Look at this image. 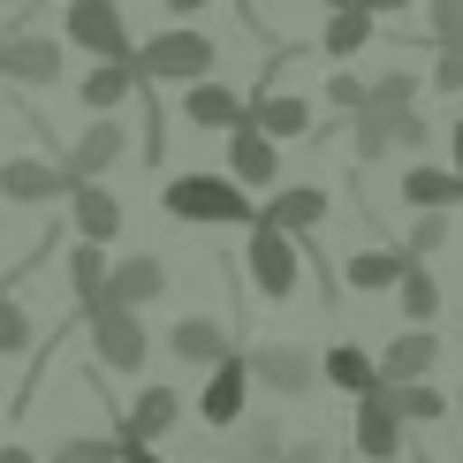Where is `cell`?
I'll list each match as a JSON object with an SVG mask.
<instances>
[{"label": "cell", "instance_id": "6da1fadb", "mask_svg": "<svg viewBox=\"0 0 463 463\" xmlns=\"http://www.w3.org/2000/svg\"><path fill=\"white\" fill-rule=\"evenodd\" d=\"M213 61H221V46L205 31H160V38H145L137 53H129V69H137V84H213Z\"/></svg>", "mask_w": 463, "mask_h": 463}, {"label": "cell", "instance_id": "7a4b0ae2", "mask_svg": "<svg viewBox=\"0 0 463 463\" xmlns=\"http://www.w3.org/2000/svg\"><path fill=\"white\" fill-rule=\"evenodd\" d=\"M167 213L198 221V228H259L250 190H236L228 175H175V183H167Z\"/></svg>", "mask_w": 463, "mask_h": 463}, {"label": "cell", "instance_id": "3957f363", "mask_svg": "<svg viewBox=\"0 0 463 463\" xmlns=\"http://www.w3.org/2000/svg\"><path fill=\"white\" fill-rule=\"evenodd\" d=\"M243 266H250V281L266 288V297H297V281H304V259H297V243L274 236V228H250V243H243Z\"/></svg>", "mask_w": 463, "mask_h": 463}, {"label": "cell", "instance_id": "277c9868", "mask_svg": "<svg viewBox=\"0 0 463 463\" xmlns=\"http://www.w3.org/2000/svg\"><path fill=\"white\" fill-rule=\"evenodd\" d=\"M69 38H76V46H91L99 61H129V53H137L114 0H69Z\"/></svg>", "mask_w": 463, "mask_h": 463}, {"label": "cell", "instance_id": "5b68a950", "mask_svg": "<svg viewBox=\"0 0 463 463\" xmlns=\"http://www.w3.org/2000/svg\"><path fill=\"white\" fill-rule=\"evenodd\" d=\"M91 350H99V364L107 373H137L145 364V319L137 312H91Z\"/></svg>", "mask_w": 463, "mask_h": 463}, {"label": "cell", "instance_id": "8992f818", "mask_svg": "<svg viewBox=\"0 0 463 463\" xmlns=\"http://www.w3.org/2000/svg\"><path fill=\"white\" fill-rule=\"evenodd\" d=\"M326 221V190L319 183H288V190H274V198L259 205V228H274V236H312V228Z\"/></svg>", "mask_w": 463, "mask_h": 463}, {"label": "cell", "instance_id": "52a82bcc", "mask_svg": "<svg viewBox=\"0 0 463 463\" xmlns=\"http://www.w3.org/2000/svg\"><path fill=\"white\" fill-rule=\"evenodd\" d=\"M250 380H266L274 395H312L319 388V357L297 350V342H266V350L250 357Z\"/></svg>", "mask_w": 463, "mask_h": 463}, {"label": "cell", "instance_id": "ba28073f", "mask_svg": "<svg viewBox=\"0 0 463 463\" xmlns=\"http://www.w3.org/2000/svg\"><path fill=\"white\" fill-rule=\"evenodd\" d=\"M243 395H250V357L228 350L213 364V380H205V395H198V418L205 426H243Z\"/></svg>", "mask_w": 463, "mask_h": 463}, {"label": "cell", "instance_id": "9c48e42d", "mask_svg": "<svg viewBox=\"0 0 463 463\" xmlns=\"http://www.w3.org/2000/svg\"><path fill=\"white\" fill-rule=\"evenodd\" d=\"M440 364V335L433 326H411V335H395L388 350H380V388H411V380H426Z\"/></svg>", "mask_w": 463, "mask_h": 463}, {"label": "cell", "instance_id": "30bf717a", "mask_svg": "<svg viewBox=\"0 0 463 463\" xmlns=\"http://www.w3.org/2000/svg\"><path fill=\"white\" fill-rule=\"evenodd\" d=\"M281 175V152H274V137H259V129H228V183L236 190H259V183H274Z\"/></svg>", "mask_w": 463, "mask_h": 463}, {"label": "cell", "instance_id": "8fae6325", "mask_svg": "<svg viewBox=\"0 0 463 463\" xmlns=\"http://www.w3.org/2000/svg\"><path fill=\"white\" fill-rule=\"evenodd\" d=\"M160 288H167L160 259H122V266H107V304L99 312H137V304H152Z\"/></svg>", "mask_w": 463, "mask_h": 463}, {"label": "cell", "instance_id": "7c38bea8", "mask_svg": "<svg viewBox=\"0 0 463 463\" xmlns=\"http://www.w3.org/2000/svg\"><path fill=\"white\" fill-rule=\"evenodd\" d=\"M357 456L364 463H395L402 456V418L388 411V395H380V388L357 402Z\"/></svg>", "mask_w": 463, "mask_h": 463}, {"label": "cell", "instance_id": "4fadbf2b", "mask_svg": "<svg viewBox=\"0 0 463 463\" xmlns=\"http://www.w3.org/2000/svg\"><path fill=\"white\" fill-rule=\"evenodd\" d=\"M183 122H198V129H243L250 122V99L228 91V84H190L183 91Z\"/></svg>", "mask_w": 463, "mask_h": 463}, {"label": "cell", "instance_id": "5bb4252c", "mask_svg": "<svg viewBox=\"0 0 463 463\" xmlns=\"http://www.w3.org/2000/svg\"><path fill=\"white\" fill-rule=\"evenodd\" d=\"M402 274H411V259H402L395 243H364V250H350V266H342V281H350L357 297H380V288H395Z\"/></svg>", "mask_w": 463, "mask_h": 463}, {"label": "cell", "instance_id": "9a60e30c", "mask_svg": "<svg viewBox=\"0 0 463 463\" xmlns=\"http://www.w3.org/2000/svg\"><path fill=\"white\" fill-rule=\"evenodd\" d=\"M175 418H183V395H175V388H145L137 411L122 418V449H152V440L175 426Z\"/></svg>", "mask_w": 463, "mask_h": 463}, {"label": "cell", "instance_id": "2e32d148", "mask_svg": "<svg viewBox=\"0 0 463 463\" xmlns=\"http://www.w3.org/2000/svg\"><path fill=\"white\" fill-rule=\"evenodd\" d=\"M250 129H259V137H312V107L297 99V91H259V99H250Z\"/></svg>", "mask_w": 463, "mask_h": 463}, {"label": "cell", "instance_id": "e0dca14e", "mask_svg": "<svg viewBox=\"0 0 463 463\" xmlns=\"http://www.w3.org/2000/svg\"><path fill=\"white\" fill-rule=\"evenodd\" d=\"M0 190H8L15 205H46V198H61V190H76V183H69V167H46V160H8V167H0Z\"/></svg>", "mask_w": 463, "mask_h": 463}, {"label": "cell", "instance_id": "ac0fdd59", "mask_svg": "<svg viewBox=\"0 0 463 463\" xmlns=\"http://www.w3.org/2000/svg\"><path fill=\"white\" fill-rule=\"evenodd\" d=\"M319 380H335L342 395H357V402H364V395L380 388V357H373V350H357V342H335V350L319 357Z\"/></svg>", "mask_w": 463, "mask_h": 463}, {"label": "cell", "instance_id": "d6986e66", "mask_svg": "<svg viewBox=\"0 0 463 463\" xmlns=\"http://www.w3.org/2000/svg\"><path fill=\"white\" fill-rule=\"evenodd\" d=\"M0 76H15V84H53V76H61V46H53V38H8V46H0Z\"/></svg>", "mask_w": 463, "mask_h": 463}, {"label": "cell", "instance_id": "ffe728a7", "mask_svg": "<svg viewBox=\"0 0 463 463\" xmlns=\"http://www.w3.org/2000/svg\"><path fill=\"white\" fill-rule=\"evenodd\" d=\"M69 198H76V243H114V236H122V205H114V190L76 183Z\"/></svg>", "mask_w": 463, "mask_h": 463}, {"label": "cell", "instance_id": "44dd1931", "mask_svg": "<svg viewBox=\"0 0 463 463\" xmlns=\"http://www.w3.org/2000/svg\"><path fill=\"white\" fill-rule=\"evenodd\" d=\"M402 198H411L418 213H456L463 205V175L456 167H411V175H402Z\"/></svg>", "mask_w": 463, "mask_h": 463}, {"label": "cell", "instance_id": "7402d4cb", "mask_svg": "<svg viewBox=\"0 0 463 463\" xmlns=\"http://www.w3.org/2000/svg\"><path fill=\"white\" fill-rule=\"evenodd\" d=\"M114 160H122V122H91L84 137H76V152H69V183H91Z\"/></svg>", "mask_w": 463, "mask_h": 463}, {"label": "cell", "instance_id": "603a6c76", "mask_svg": "<svg viewBox=\"0 0 463 463\" xmlns=\"http://www.w3.org/2000/svg\"><path fill=\"white\" fill-rule=\"evenodd\" d=\"M373 38H380L373 15H364V8H342V15H326V24H319V53H326V61H350V53H364Z\"/></svg>", "mask_w": 463, "mask_h": 463}, {"label": "cell", "instance_id": "cb8c5ba5", "mask_svg": "<svg viewBox=\"0 0 463 463\" xmlns=\"http://www.w3.org/2000/svg\"><path fill=\"white\" fill-rule=\"evenodd\" d=\"M167 350H175L183 364H221L228 357V335L213 319H175V335H167Z\"/></svg>", "mask_w": 463, "mask_h": 463}, {"label": "cell", "instance_id": "d4e9b609", "mask_svg": "<svg viewBox=\"0 0 463 463\" xmlns=\"http://www.w3.org/2000/svg\"><path fill=\"white\" fill-rule=\"evenodd\" d=\"M129 91H137V69H129V61H99L84 76V107H99V114H114Z\"/></svg>", "mask_w": 463, "mask_h": 463}, {"label": "cell", "instance_id": "484cf974", "mask_svg": "<svg viewBox=\"0 0 463 463\" xmlns=\"http://www.w3.org/2000/svg\"><path fill=\"white\" fill-rule=\"evenodd\" d=\"M69 281H76V297H84V312H99V304H107V250L99 243H76L69 250Z\"/></svg>", "mask_w": 463, "mask_h": 463}, {"label": "cell", "instance_id": "4316f807", "mask_svg": "<svg viewBox=\"0 0 463 463\" xmlns=\"http://www.w3.org/2000/svg\"><path fill=\"white\" fill-rule=\"evenodd\" d=\"M380 395H388V411L402 418V426H433V418L449 411V402H440V388H433V380H411V388H380Z\"/></svg>", "mask_w": 463, "mask_h": 463}, {"label": "cell", "instance_id": "83f0119b", "mask_svg": "<svg viewBox=\"0 0 463 463\" xmlns=\"http://www.w3.org/2000/svg\"><path fill=\"white\" fill-rule=\"evenodd\" d=\"M395 297H402V319H411V326H433L440 319V281L426 274V266H411V274L395 281Z\"/></svg>", "mask_w": 463, "mask_h": 463}, {"label": "cell", "instance_id": "f1b7e54d", "mask_svg": "<svg viewBox=\"0 0 463 463\" xmlns=\"http://www.w3.org/2000/svg\"><path fill=\"white\" fill-rule=\"evenodd\" d=\"M440 243H449V213H418V221H411V236H402L395 250H402V259L418 266V259H433Z\"/></svg>", "mask_w": 463, "mask_h": 463}, {"label": "cell", "instance_id": "f546056e", "mask_svg": "<svg viewBox=\"0 0 463 463\" xmlns=\"http://www.w3.org/2000/svg\"><path fill=\"white\" fill-rule=\"evenodd\" d=\"M426 31L440 53H463V0H426Z\"/></svg>", "mask_w": 463, "mask_h": 463}, {"label": "cell", "instance_id": "4dcf8cb0", "mask_svg": "<svg viewBox=\"0 0 463 463\" xmlns=\"http://www.w3.org/2000/svg\"><path fill=\"white\" fill-rule=\"evenodd\" d=\"M350 152H357V160H380V152H395L388 114H373V107H364V114H357V129H350Z\"/></svg>", "mask_w": 463, "mask_h": 463}, {"label": "cell", "instance_id": "1f68e13d", "mask_svg": "<svg viewBox=\"0 0 463 463\" xmlns=\"http://www.w3.org/2000/svg\"><path fill=\"white\" fill-rule=\"evenodd\" d=\"M411 99H418V76L411 69H388L373 84V114H411Z\"/></svg>", "mask_w": 463, "mask_h": 463}, {"label": "cell", "instance_id": "d6a6232c", "mask_svg": "<svg viewBox=\"0 0 463 463\" xmlns=\"http://www.w3.org/2000/svg\"><path fill=\"white\" fill-rule=\"evenodd\" d=\"M53 463H122V440H99V433H76L53 449Z\"/></svg>", "mask_w": 463, "mask_h": 463}, {"label": "cell", "instance_id": "836d02e7", "mask_svg": "<svg viewBox=\"0 0 463 463\" xmlns=\"http://www.w3.org/2000/svg\"><path fill=\"white\" fill-rule=\"evenodd\" d=\"M326 107L364 114V107H373V84H364V76H350V69H335V76H326Z\"/></svg>", "mask_w": 463, "mask_h": 463}, {"label": "cell", "instance_id": "e575fe53", "mask_svg": "<svg viewBox=\"0 0 463 463\" xmlns=\"http://www.w3.org/2000/svg\"><path fill=\"white\" fill-rule=\"evenodd\" d=\"M236 456H243V463H281V456H288V440H281V433L259 418V426H250V433L236 440Z\"/></svg>", "mask_w": 463, "mask_h": 463}, {"label": "cell", "instance_id": "d590c367", "mask_svg": "<svg viewBox=\"0 0 463 463\" xmlns=\"http://www.w3.org/2000/svg\"><path fill=\"white\" fill-rule=\"evenodd\" d=\"M388 129H395V145H402V152H426V145H433V122H426L418 107H411V114H388Z\"/></svg>", "mask_w": 463, "mask_h": 463}, {"label": "cell", "instance_id": "8d00e7d4", "mask_svg": "<svg viewBox=\"0 0 463 463\" xmlns=\"http://www.w3.org/2000/svg\"><path fill=\"white\" fill-rule=\"evenodd\" d=\"M24 342H31V319H24V304H8V297H0V357H8V350H24Z\"/></svg>", "mask_w": 463, "mask_h": 463}, {"label": "cell", "instance_id": "74e56055", "mask_svg": "<svg viewBox=\"0 0 463 463\" xmlns=\"http://www.w3.org/2000/svg\"><path fill=\"white\" fill-rule=\"evenodd\" d=\"M433 84H440V91H463V53H440V61H433Z\"/></svg>", "mask_w": 463, "mask_h": 463}, {"label": "cell", "instance_id": "f35d334b", "mask_svg": "<svg viewBox=\"0 0 463 463\" xmlns=\"http://www.w3.org/2000/svg\"><path fill=\"white\" fill-rule=\"evenodd\" d=\"M281 463H326V449H319V440H297V449H288Z\"/></svg>", "mask_w": 463, "mask_h": 463}, {"label": "cell", "instance_id": "ab89813d", "mask_svg": "<svg viewBox=\"0 0 463 463\" xmlns=\"http://www.w3.org/2000/svg\"><path fill=\"white\" fill-rule=\"evenodd\" d=\"M395 8H411V0H364V15H373V24H380V15H395Z\"/></svg>", "mask_w": 463, "mask_h": 463}, {"label": "cell", "instance_id": "60d3db41", "mask_svg": "<svg viewBox=\"0 0 463 463\" xmlns=\"http://www.w3.org/2000/svg\"><path fill=\"white\" fill-rule=\"evenodd\" d=\"M449 167L463 175V122H456V137H449Z\"/></svg>", "mask_w": 463, "mask_h": 463}, {"label": "cell", "instance_id": "b9f144b4", "mask_svg": "<svg viewBox=\"0 0 463 463\" xmlns=\"http://www.w3.org/2000/svg\"><path fill=\"white\" fill-rule=\"evenodd\" d=\"M160 8H167V15H198L205 0H160Z\"/></svg>", "mask_w": 463, "mask_h": 463}, {"label": "cell", "instance_id": "7bdbcfd3", "mask_svg": "<svg viewBox=\"0 0 463 463\" xmlns=\"http://www.w3.org/2000/svg\"><path fill=\"white\" fill-rule=\"evenodd\" d=\"M0 463H38V456L31 449H0Z\"/></svg>", "mask_w": 463, "mask_h": 463}, {"label": "cell", "instance_id": "ee69618b", "mask_svg": "<svg viewBox=\"0 0 463 463\" xmlns=\"http://www.w3.org/2000/svg\"><path fill=\"white\" fill-rule=\"evenodd\" d=\"M122 463H160V456H152V449H122Z\"/></svg>", "mask_w": 463, "mask_h": 463}, {"label": "cell", "instance_id": "f6af8a7d", "mask_svg": "<svg viewBox=\"0 0 463 463\" xmlns=\"http://www.w3.org/2000/svg\"><path fill=\"white\" fill-rule=\"evenodd\" d=\"M319 8H326V15H342V8H364V0H319Z\"/></svg>", "mask_w": 463, "mask_h": 463}]
</instances>
